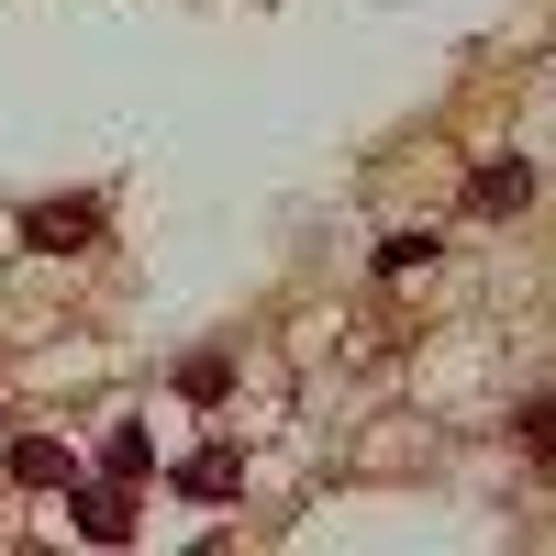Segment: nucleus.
I'll return each instance as SVG.
<instances>
[{"mask_svg":"<svg viewBox=\"0 0 556 556\" xmlns=\"http://www.w3.org/2000/svg\"><path fill=\"white\" fill-rule=\"evenodd\" d=\"M89 235H101V201H45V212L23 223V245H45V256H78Z\"/></svg>","mask_w":556,"mask_h":556,"instance_id":"obj_1","label":"nucleus"},{"mask_svg":"<svg viewBox=\"0 0 556 556\" xmlns=\"http://www.w3.org/2000/svg\"><path fill=\"white\" fill-rule=\"evenodd\" d=\"M178 490H190V501H235V490H245V456H235V445L178 456Z\"/></svg>","mask_w":556,"mask_h":556,"instance_id":"obj_2","label":"nucleus"},{"mask_svg":"<svg viewBox=\"0 0 556 556\" xmlns=\"http://www.w3.org/2000/svg\"><path fill=\"white\" fill-rule=\"evenodd\" d=\"M12 479H23V490H56V479H67V445H56V434H12Z\"/></svg>","mask_w":556,"mask_h":556,"instance_id":"obj_3","label":"nucleus"},{"mask_svg":"<svg viewBox=\"0 0 556 556\" xmlns=\"http://www.w3.org/2000/svg\"><path fill=\"white\" fill-rule=\"evenodd\" d=\"M78 534H89V545H123V534H134V501H123V490H78Z\"/></svg>","mask_w":556,"mask_h":556,"instance_id":"obj_4","label":"nucleus"},{"mask_svg":"<svg viewBox=\"0 0 556 556\" xmlns=\"http://www.w3.org/2000/svg\"><path fill=\"white\" fill-rule=\"evenodd\" d=\"M479 212H513L523 201V156H501V167H479V190H468Z\"/></svg>","mask_w":556,"mask_h":556,"instance_id":"obj_5","label":"nucleus"},{"mask_svg":"<svg viewBox=\"0 0 556 556\" xmlns=\"http://www.w3.org/2000/svg\"><path fill=\"white\" fill-rule=\"evenodd\" d=\"M101 468H112V479H146V468H156V445H146V434H134V424H123V434L101 445Z\"/></svg>","mask_w":556,"mask_h":556,"instance_id":"obj_6","label":"nucleus"},{"mask_svg":"<svg viewBox=\"0 0 556 556\" xmlns=\"http://www.w3.org/2000/svg\"><path fill=\"white\" fill-rule=\"evenodd\" d=\"M223 379H235L223 356H190V367H178V390H190V401H223Z\"/></svg>","mask_w":556,"mask_h":556,"instance_id":"obj_7","label":"nucleus"},{"mask_svg":"<svg viewBox=\"0 0 556 556\" xmlns=\"http://www.w3.org/2000/svg\"><path fill=\"white\" fill-rule=\"evenodd\" d=\"M523 445H534V456H556V390H545V401L523 412Z\"/></svg>","mask_w":556,"mask_h":556,"instance_id":"obj_8","label":"nucleus"}]
</instances>
